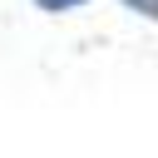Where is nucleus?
<instances>
[{
  "instance_id": "obj_1",
  "label": "nucleus",
  "mask_w": 158,
  "mask_h": 158,
  "mask_svg": "<svg viewBox=\"0 0 158 158\" xmlns=\"http://www.w3.org/2000/svg\"><path fill=\"white\" fill-rule=\"evenodd\" d=\"M128 10H138V15H148V20H158V0H123Z\"/></svg>"
},
{
  "instance_id": "obj_2",
  "label": "nucleus",
  "mask_w": 158,
  "mask_h": 158,
  "mask_svg": "<svg viewBox=\"0 0 158 158\" xmlns=\"http://www.w3.org/2000/svg\"><path fill=\"white\" fill-rule=\"evenodd\" d=\"M40 10H74V5H84V0H35Z\"/></svg>"
}]
</instances>
